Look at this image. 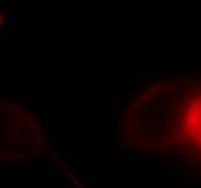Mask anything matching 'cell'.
I'll use <instances>...</instances> for the list:
<instances>
[{"label": "cell", "instance_id": "1", "mask_svg": "<svg viewBox=\"0 0 201 188\" xmlns=\"http://www.w3.org/2000/svg\"><path fill=\"white\" fill-rule=\"evenodd\" d=\"M42 169H44V174L48 175V177H58V171H57L52 165H49V162L45 164V165L42 167Z\"/></svg>", "mask_w": 201, "mask_h": 188}, {"label": "cell", "instance_id": "2", "mask_svg": "<svg viewBox=\"0 0 201 188\" xmlns=\"http://www.w3.org/2000/svg\"><path fill=\"white\" fill-rule=\"evenodd\" d=\"M9 36H10V26L6 22L4 25L0 26V39H7Z\"/></svg>", "mask_w": 201, "mask_h": 188}, {"label": "cell", "instance_id": "3", "mask_svg": "<svg viewBox=\"0 0 201 188\" xmlns=\"http://www.w3.org/2000/svg\"><path fill=\"white\" fill-rule=\"evenodd\" d=\"M16 112H17V114L19 116H23V117H28V116H31V112H29V109H26V107H19L17 109L16 107Z\"/></svg>", "mask_w": 201, "mask_h": 188}, {"label": "cell", "instance_id": "4", "mask_svg": "<svg viewBox=\"0 0 201 188\" xmlns=\"http://www.w3.org/2000/svg\"><path fill=\"white\" fill-rule=\"evenodd\" d=\"M16 130L19 132V133H23V135L28 133V129H26V126H25L23 122H17L16 123Z\"/></svg>", "mask_w": 201, "mask_h": 188}, {"label": "cell", "instance_id": "5", "mask_svg": "<svg viewBox=\"0 0 201 188\" xmlns=\"http://www.w3.org/2000/svg\"><path fill=\"white\" fill-rule=\"evenodd\" d=\"M42 130L45 132V133H49V127H51V124H49V119H44L42 120Z\"/></svg>", "mask_w": 201, "mask_h": 188}, {"label": "cell", "instance_id": "6", "mask_svg": "<svg viewBox=\"0 0 201 188\" xmlns=\"http://www.w3.org/2000/svg\"><path fill=\"white\" fill-rule=\"evenodd\" d=\"M12 172V169L9 168V167H3V165H0V177H4V175H9Z\"/></svg>", "mask_w": 201, "mask_h": 188}, {"label": "cell", "instance_id": "7", "mask_svg": "<svg viewBox=\"0 0 201 188\" xmlns=\"http://www.w3.org/2000/svg\"><path fill=\"white\" fill-rule=\"evenodd\" d=\"M20 106H22V107H26V109H34V104L31 103V100H22V102H20Z\"/></svg>", "mask_w": 201, "mask_h": 188}, {"label": "cell", "instance_id": "8", "mask_svg": "<svg viewBox=\"0 0 201 188\" xmlns=\"http://www.w3.org/2000/svg\"><path fill=\"white\" fill-rule=\"evenodd\" d=\"M4 106H6V107H7V109H13V110H16V106H15V104H13V103H6V104H4Z\"/></svg>", "mask_w": 201, "mask_h": 188}, {"label": "cell", "instance_id": "9", "mask_svg": "<svg viewBox=\"0 0 201 188\" xmlns=\"http://www.w3.org/2000/svg\"><path fill=\"white\" fill-rule=\"evenodd\" d=\"M3 155H4V152H3V149L0 148V156H3Z\"/></svg>", "mask_w": 201, "mask_h": 188}]
</instances>
